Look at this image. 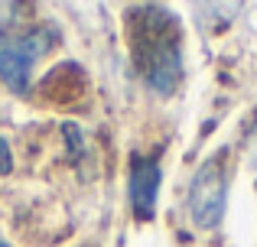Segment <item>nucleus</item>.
I'll use <instances>...</instances> for the list:
<instances>
[{"label": "nucleus", "instance_id": "obj_3", "mask_svg": "<svg viewBox=\"0 0 257 247\" xmlns=\"http://www.w3.org/2000/svg\"><path fill=\"white\" fill-rule=\"evenodd\" d=\"M160 163L157 159H131V179H127V195H131V208L137 221H153L157 215V195H160Z\"/></svg>", "mask_w": 257, "mask_h": 247}, {"label": "nucleus", "instance_id": "obj_6", "mask_svg": "<svg viewBox=\"0 0 257 247\" xmlns=\"http://www.w3.org/2000/svg\"><path fill=\"white\" fill-rule=\"evenodd\" d=\"M254 163H257V150H254Z\"/></svg>", "mask_w": 257, "mask_h": 247}, {"label": "nucleus", "instance_id": "obj_7", "mask_svg": "<svg viewBox=\"0 0 257 247\" xmlns=\"http://www.w3.org/2000/svg\"><path fill=\"white\" fill-rule=\"evenodd\" d=\"M0 247H7V244H4V241H0Z\"/></svg>", "mask_w": 257, "mask_h": 247}, {"label": "nucleus", "instance_id": "obj_1", "mask_svg": "<svg viewBox=\"0 0 257 247\" xmlns=\"http://www.w3.org/2000/svg\"><path fill=\"white\" fill-rule=\"evenodd\" d=\"M49 30L46 26H33L23 36H0V82L13 91V95H26L30 91V75L33 62L46 56L49 49Z\"/></svg>", "mask_w": 257, "mask_h": 247}, {"label": "nucleus", "instance_id": "obj_5", "mask_svg": "<svg viewBox=\"0 0 257 247\" xmlns=\"http://www.w3.org/2000/svg\"><path fill=\"white\" fill-rule=\"evenodd\" d=\"M0 172H10V150H7V140H0Z\"/></svg>", "mask_w": 257, "mask_h": 247}, {"label": "nucleus", "instance_id": "obj_4", "mask_svg": "<svg viewBox=\"0 0 257 247\" xmlns=\"http://www.w3.org/2000/svg\"><path fill=\"white\" fill-rule=\"evenodd\" d=\"M182 75V56H179V43L166 33L157 36V46H153V56L147 62V82H150L153 91L160 95H173L176 85H179Z\"/></svg>", "mask_w": 257, "mask_h": 247}, {"label": "nucleus", "instance_id": "obj_2", "mask_svg": "<svg viewBox=\"0 0 257 247\" xmlns=\"http://www.w3.org/2000/svg\"><path fill=\"white\" fill-rule=\"evenodd\" d=\"M228 198V176L221 169V156H212L195 169L189 185V215L195 228H218L225 215Z\"/></svg>", "mask_w": 257, "mask_h": 247}]
</instances>
